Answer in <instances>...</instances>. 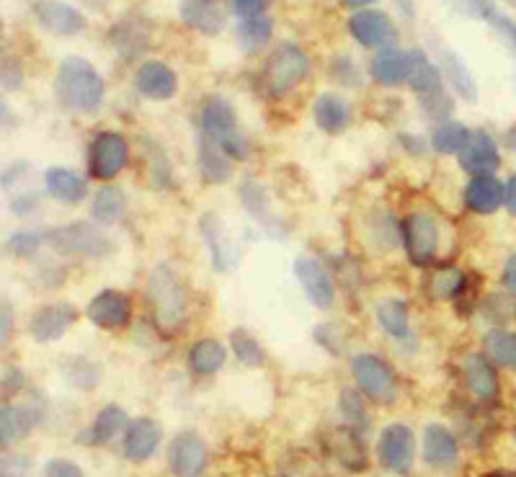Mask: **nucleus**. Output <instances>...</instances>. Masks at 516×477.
Instances as JSON below:
<instances>
[{
    "label": "nucleus",
    "instance_id": "obj_35",
    "mask_svg": "<svg viewBox=\"0 0 516 477\" xmlns=\"http://www.w3.org/2000/svg\"><path fill=\"white\" fill-rule=\"evenodd\" d=\"M238 44L243 52H256L271 39V19L269 16H256V19H243L238 24Z\"/></svg>",
    "mask_w": 516,
    "mask_h": 477
},
{
    "label": "nucleus",
    "instance_id": "obj_33",
    "mask_svg": "<svg viewBox=\"0 0 516 477\" xmlns=\"http://www.w3.org/2000/svg\"><path fill=\"white\" fill-rule=\"evenodd\" d=\"M473 132L460 122H444L439 124L434 137H431V147L437 150L439 155H460L465 150V145L470 142Z\"/></svg>",
    "mask_w": 516,
    "mask_h": 477
},
{
    "label": "nucleus",
    "instance_id": "obj_29",
    "mask_svg": "<svg viewBox=\"0 0 516 477\" xmlns=\"http://www.w3.org/2000/svg\"><path fill=\"white\" fill-rule=\"evenodd\" d=\"M37 418L39 416L31 410V405H24V408L3 405L0 408V441H3V447H8L13 439L24 436L37 423Z\"/></svg>",
    "mask_w": 516,
    "mask_h": 477
},
{
    "label": "nucleus",
    "instance_id": "obj_18",
    "mask_svg": "<svg viewBox=\"0 0 516 477\" xmlns=\"http://www.w3.org/2000/svg\"><path fill=\"white\" fill-rule=\"evenodd\" d=\"M135 86L150 101H168L176 93L179 83H176V73L168 68L166 62L150 60L140 65L135 75Z\"/></svg>",
    "mask_w": 516,
    "mask_h": 477
},
{
    "label": "nucleus",
    "instance_id": "obj_21",
    "mask_svg": "<svg viewBox=\"0 0 516 477\" xmlns=\"http://www.w3.org/2000/svg\"><path fill=\"white\" fill-rule=\"evenodd\" d=\"M181 19L186 21V26L202 31L207 37L220 34L225 26V13L217 0H181Z\"/></svg>",
    "mask_w": 516,
    "mask_h": 477
},
{
    "label": "nucleus",
    "instance_id": "obj_42",
    "mask_svg": "<svg viewBox=\"0 0 516 477\" xmlns=\"http://www.w3.org/2000/svg\"><path fill=\"white\" fill-rule=\"evenodd\" d=\"M449 6L455 11L465 13L470 19H488L491 21L496 16V8H493L491 0H449Z\"/></svg>",
    "mask_w": 516,
    "mask_h": 477
},
{
    "label": "nucleus",
    "instance_id": "obj_53",
    "mask_svg": "<svg viewBox=\"0 0 516 477\" xmlns=\"http://www.w3.org/2000/svg\"><path fill=\"white\" fill-rule=\"evenodd\" d=\"M488 477H516V475H511V472H493V475Z\"/></svg>",
    "mask_w": 516,
    "mask_h": 477
},
{
    "label": "nucleus",
    "instance_id": "obj_15",
    "mask_svg": "<svg viewBox=\"0 0 516 477\" xmlns=\"http://www.w3.org/2000/svg\"><path fill=\"white\" fill-rule=\"evenodd\" d=\"M86 315L93 325L114 331V328H122V325L129 323V300L122 292L104 289V292H99L88 302Z\"/></svg>",
    "mask_w": 516,
    "mask_h": 477
},
{
    "label": "nucleus",
    "instance_id": "obj_3",
    "mask_svg": "<svg viewBox=\"0 0 516 477\" xmlns=\"http://www.w3.org/2000/svg\"><path fill=\"white\" fill-rule=\"evenodd\" d=\"M202 132L209 142H215L230 158H248V145L238 132L233 106L220 96H212L202 106Z\"/></svg>",
    "mask_w": 516,
    "mask_h": 477
},
{
    "label": "nucleus",
    "instance_id": "obj_38",
    "mask_svg": "<svg viewBox=\"0 0 516 477\" xmlns=\"http://www.w3.org/2000/svg\"><path fill=\"white\" fill-rule=\"evenodd\" d=\"M377 323L393 338H403L408 333V307L406 302L387 300L377 307Z\"/></svg>",
    "mask_w": 516,
    "mask_h": 477
},
{
    "label": "nucleus",
    "instance_id": "obj_16",
    "mask_svg": "<svg viewBox=\"0 0 516 477\" xmlns=\"http://www.w3.org/2000/svg\"><path fill=\"white\" fill-rule=\"evenodd\" d=\"M295 276L315 307L328 310V307L333 305V300H336V289H333L331 276L320 269L318 261H313V258H297Z\"/></svg>",
    "mask_w": 516,
    "mask_h": 477
},
{
    "label": "nucleus",
    "instance_id": "obj_12",
    "mask_svg": "<svg viewBox=\"0 0 516 477\" xmlns=\"http://www.w3.org/2000/svg\"><path fill=\"white\" fill-rule=\"evenodd\" d=\"M34 13H37L42 29L57 34V37H73V34H80L86 29L83 13L78 8L68 6V3H60V0H39Z\"/></svg>",
    "mask_w": 516,
    "mask_h": 477
},
{
    "label": "nucleus",
    "instance_id": "obj_13",
    "mask_svg": "<svg viewBox=\"0 0 516 477\" xmlns=\"http://www.w3.org/2000/svg\"><path fill=\"white\" fill-rule=\"evenodd\" d=\"M462 171L470 176H491L501 166V155H498V145L488 132H473L470 142L460 153Z\"/></svg>",
    "mask_w": 516,
    "mask_h": 477
},
{
    "label": "nucleus",
    "instance_id": "obj_11",
    "mask_svg": "<svg viewBox=\"0 0 516 477\" xmlns=\"http://www.w3.org/2000/svg\"><path fill=\"white\" fill-rule=\"evenodd\" d=\"M349 31L351 37L357 39L362 47L369 49H385L395 42L398 31H395L393 21L387 19V13L382 11H357L349 19Z\"/></svg>",
    "mask_w": 516,
    "mask_h": 477
},
{
    "label": "nucleus",
    "instance_id": "obj_48",
    "mask_svg": "<svg viewBox=\"0 0 516 477\" xmlns=\"http://www.w3.org/2000/svg\"><path fill=\"white\" fill-rule=\"evenodd\" d=\"M341 405H344L346 416H351V418H364L362 403H359L357 395H354V392H344V400H341Z\"/></svg>",
    "mask_w": 516,
    "mask_h": 477
},
{
    "label": "nucleus",
    "instance_id": "obj_40",
    "mask_svg": "<svg viewBox=\"0 0 516 477\" xmlns=\"http://www.w3.org/2000/svg\"><path fill=\"white\" fill-rule=\"evenodd\" d=\"M230 343H233L235 356H238L246 367H258V364H264V351H261L256 338L248 336L246 331H233Z\"/></svg>",
    "mask_w": 516,
    "mask_h": 477
},
{
    "label": "nucleus",
    "instance_id": "obj_9",
    "mask_svg": "<svg viewBox=\"0 0 516 477\" xmlns=\"http://www.w3.org/2000/svg\"><path fill=\"white\" fill-rule=\"evenodd\" d=\"M380 462L395 475H406L413 465L416 439L406 423H390L380 434Z\"/></svg>",
    "mask_w": 516,
    "mask_h": 477
},
{
    "label": "nucleus",
    "instance_id": "obj_34",
    "mask_svg": "<svg viewBox=\"0 0 516 477\" xmlns=\"http://www.w3.org/2000/svg\"><path fill=\"white\" fill-rule=\"evenodd\" d=\"M442 57H444V75H447L449 83L455 86V91L460 93L465 101H478V86H475L470 70L465 68V62H462L455 52H449V49H442Z\"/></svg>",
    "mask_w": 516,
    "mask_h": 477
},
{
    "label": "nucleus",
    "instance_id": "obj_22",
    "mask_svg": "<svg viewBox=\"0 0 516 477\" xmlns=\"http://www.w3.org/2000/svg\"><path fill=\"white\" fill-rule=\"evenodd\" d=\"M408 86L418 93V96H429V93L442 91V70L424 55V49H411L406 52Z\"/></svg>",
    "mask_w": 516,
    "mask_h": 477
},
{
    "label": "nucleus",
    "instance_id": "obj_20",
    "mask_svg": "<svg viewBox=\"0 0 516 477\" xmlns=\"http://www.w3.org/2000/svg\"><path fill=\"white\" fill-rule=\"evenodd\" d=\"M160 444V426L153 418H137L127 426L124 436V457L132 462H145L155 454Z\"/></svg>",
    "mask_w": 516,
    "mask_h": 477
},
{
    "label": "nucleus",
    "instance_id": "obj_27",
    "mask_svg": "<svg viewBox=\"0 0 516 477\" xmlns=\"http://www.w3.org/2000/svg\"><path fill=\"white\" fill-rule=\"evenodd\" d=\"M124 426H127V413H124L119 405H106V408L99 410V416L91 423V429L80 436V441H83V444H106V441L114 439Z\"/></svg>",
    "mask_w": 516,
    "mask_h": 477
},
{
    "label": "nucleus",
    "instance_id": "obj_14",
    "mask_svg": "<svg viewBox=\"0 0 516 477\" xmlns=\"http://www.w3.org/2000/svg\"><path fill=\"white\" fill-rule=\"evenodd\" d=\"M73 320V307L65 305V302H52V305H44L42 310L34 312V318L29 320V333L37 343L60 341L65 331L73 325Z\"/></svg>",
    "mask_w": 516,
    "mask_h": 477
},
{
    "label": "nucleus",
    "instance_id": "obj_52",
    "mask_svg": "<svg viewBox=\"0 0 516 477\" xmlns=\"http://www.w3.org/2000/svg\"><path fill=\"white\" fill-rule=\"evenodd\" d=\"M0 336H3V341L8 338V305L3 302V328H0Z\"/></svg>",
    "mask_w": 516,
    "mask_h": 477
},
{
    "label": "nucleus",
    "instance_id": "obj_30",
    "mask_svg": "<svg viewBox=\"0 0 516 477\" xmlns=\"http://www.w3.org/2000/svg\"><path fill=\"white\" fill-rule=\"evenodd\" d=\"M124 209H127V199L119 189L114 186H104V189L96 191L93 196V207H91V215L93 220L99 222V225H114V222L122 220Z\"/></svg>",
    "mask_w": 516,
    "mask_h": 477
},
{
    "label": "nucleus",
    "instance_id": "obj_44",
    "mask_svg": "<svg viewBox=\"0 0 516 477\" xmlns=\"http://www.w3.org/2000/svg\"><path fill=\"white\" fill-rule=\"evenodd\" d=\"M266 3L269 0H230V8L240 19H256V16H264Z\"/></svg>",
    "mask_w": 516,
    "mask_h": 477
},
{
    "label": "nucleus",
    "instance_id": "obj_26",
    "mask_svg": "<svg viewBox=\"0 0 516 477\" xmlns=\"http://www.w3.org/2000/svg\"><path fill=\"white\" fill-rule=\"evenodd\" d=\"M369 70H372V78H375L380 86H398V83L406 80L408 73L406 55L395 47L380 49L375 55V60H372V65H369Z\"/></svg>",
    "mask_w": 516,
    "mask_h": 477
},
{
    "label": "nucleus",
    "instance_id": "obj_37",
    "mask_svg": "<svg viewBox=\"0 0 516 477\" xmlns=\"http://www.w3.org/2000/svg\"><path fill=\"white\" fill-rule=\"evenodd\" d=\"M333 449H336V457L341 459V465H346L349 470L359 472L367 467V457H364V449H362V444H359V439L354 431H349V429L336 431Z\"/></svg>",
    "mask_w": 516,
    "mask_h": 477
},
{
    "label": "nucleus",
    "instance_id": "obj_8",
    "mask_svg": "<svg viewBox=\"0 0 516 477\" xmlns=\"http://www.w3.org/2000/svg\"><path fill=\"white\" fill-rule=\"evenodd\" d=\"M129 158V145L122 135L117 132H101L96 135V140L91 142V160H88V168H91L93 178H114L124 166H127Z\"/></svg>",
    "mask_w": 516,
    "mask_h": 477
},
{
    "label": "nucleus",
    "instance_id": "obj_25",
    "mask_svg": "<svg viewBox=\"0 0 516 477\" xmlns=\"http://www.w3.org/2000/svg\"><path fill=\"white\" fill-rule=\"evenodd\" d=\"M44 186H47V191L55 196L57 202L78 204L86 199V184H83V178L75 176L68 168H50V171L44 173Z\"/></svg>",
    "mask_w": 516,
    "mask_h": 477
},
{
    "label": "nucleus",
    "instance_id": "obj_19",
    "mask_svg": "<svg viewBox=\"0 0 516 477\" xmlns=\"http://www.w3.org/2000/svg\"><path fill=\"white\" fill-rule=\"evenodd\" d=\"M460 449L455 436L439 423H429L424 429V462L434 470H452L457 465Z\"/></svg>",
    "mask_w": 516,
    "mask_h": 477
},
{
    "label": "nucleus",
    "instance_id": "obj_43",
    "mask_svg": "<svg viewBox=\"0 0 516 477\" xmlns=\"http://www.w3.org/2000/svg\"><path fill=\"white\" fill-rule=\"evenodd\" d=\"M424 111L431 119L449 117L452 114V98L444 93V88L437 93H429V96H424Z\"/></svg>",
    "mask_w": 516,
    "mask_h": 477
},
{
    "label": "nucleus",
    "instance_id": "obj_32",
    "mask_svg": "<svg viewBox=\"0 0 516 477\" xmlns=\"http://www.w3.org/2000/svg\"><path fill=\"white\" fill-rule=\"evenodd\" d=\"M483 351L498 367L516 369V333L488 331L483 336Z\"/></svg>",
    "mask_w": 516,
    "mask_h": 477
},
{
    "label": "nucleus",
    "instance_id": "obj_36",
    "mask_svg": "<svg viewBox=\"0 0 516 477\" xmlns=\"http://www.w3.org/2000/svg\"><path fill=\"white\" fill-rule=\"evenodd\" d=\"M199 163H202V173L212 184H225L230 178V163L225 160L220 147L215 142H209L202 135V153H199Z\"/></svg>",
    "mask_w": 516,
    "mask_h": 477
},
{
    "label": "nucleus",
    "instance_id": "obj_24",
    "mask_svg": "<svg viewBox=\"0 0 516 477\" xmlns=\"http://www.w3.org/2000/svg\"><path fill=\"white\" fill-rule=\"evenodd\" d=\"M313 119L323 132H328V135H338V132H344V129L349 127L351 114L346 101H341V98L333 96V93H323V96L315 98Z\"/></svg>",
    "mask_w": 516,
    "mask_h": 477
},
{
    "label": "nucleus",
    "instance_id": "obj_45",
    "mask_svg": "<svg viewBox=\"0 0 516 477\" xmlns=\"http://www.w3.org/2000/svg\"><path fill=\"white\" fill-rule=\"evenodd\" d=\"M44 477H83L78 465L68 462V459H50L44 465Z\"/></svg>",
    "mask_w": 516,
    "mask_h": 477
},
{
    "label": "nucleus",
    "instance_id": "obj_17",
    "mask_svg": "<svg viewBox=\"0 0 516 477\" xmlns=\"http://www.w3.org/2000/svg\"><path fill=\"white\" fill-rule=\"evenodd\" d=\"M462 374H465L467 390L483 403L498 400V377L491 367V359L486 354H467L462 361Z\"/></svg>",
    "mask_w": 516,
    "mask_h": 477
},
{
    "label": "nucleus",
    "instance_id": "obj_4",
    "mask_svg": "<svg viewBox=\"0 0 516 477\" xmlns=\"http://www.w3.org/2000/svg\"><path fill=\"white\" fill-rule=\"evenodd\" d=\"M47 240H50L52 251L60 253V256L104 258L111 251V240L88 222L55 227V230H50Z\"/></svg>",
    "mask_w": 516,
    "mask_h": 477
},
{
    "label": "nucleus",
    "instance_id": "obj_39",
    "mask_svg": "<svg viewBox=\"0 0 516 477\" xmlns=\"http://www.w3.org/2000/svg\"><path fill=\"white\" fill-rule=\"evenodd\" d=\"M111 42L117 44V49L124 57H137L142 49L148 47V31L140 29L132 21H122L117 29L111 31Z\"/></svg>",
    "mask_w": 516,
    "mask_h": 477
},
{
    "label": "nucleus",
    "instance_id": "obj_31",
    "mask_svg": "<svg viewBox=\"0 0 516 477\" xmlns=\"http://www.w3.org/2000/svg\"><path fill=\"white\" fill-rule=\"evenodd\" d=\"M225 364V346L212 338L197 341L189 349V367L194 374H215Z\"/></svg>",
    "mask_w": 516,
    "mask_h": 477
},
{
    "label": "nucleus",
    "instance_id": "obj_7",
    "mask_svg": "<svg viewBox=\"0 0 516 477\" xmlns=\"http://www.w3.org/2000/svg\"><path fill=\"white\" fill-rule=\"evenodd\" d=\"M403 243L413 266H426L434 258L439 245L437 222L424 212H413L403 220Z\"/></svg>",
    "mask_w": 516,
    "mask_h": 477
},
{
    "label": "nucleus",
    "instance_id": "obj_28",
    "mask_svg": "<svg viewBox=\"0 0 516 477\" xmlns=\"http://www.w3.org/2000/svg\"><path fill=\"white\" fill-rule=\"evenodd\" d=\"M467 284L465 271H460L457 266H442L434 274L429 276V284H426V292H429L431 300H455L457 294H462Z\"/></svg>",
    "mask_w": 516,
    "mask_h": 477
},
{
    "label": "nucleus",
    "instance_id": "obj_50",
    "mask_svg": "<svg viewBox=\"0 0 516 477\" xmlns=\"http://www.w3.org/2000/svg\"><path fill=\"white\" fill-rule=\"evenodd\" d=\"M504 204H506V212H509L511 217H516V176H511L509 184H506Z\"/></svg>",
    "mask_w": 516,
    "mask_h": 477
},
{
    "label": "nucleus",
    "instance_id": "obj_5",
    "mask_svg": "<svg viewBox=\"0 0 516 477\" xmlns=\"http://www.w3.org/2000/svg\"><path fill=\"white\" fill-rule=\"evenodd\" d=\"M310 60L295 44H282L271 52L264 68V83L274 96H284L287 91L308 78Z\"/></svg>",
    "mask_w": 516,
    "mask_h": 477
},
{
    "label": "nucleus",
    "instance_id": "obj_49",
    "mask_svg": "<svg viewBox=\"0 0 516 477\" xmlns=\"http://www.w3.org/2000/svg\"><path fill=\"white\" fill-rule=\"evenodd\" d=\"M501 282H504V287L509 289V292L516 297V253L509 258V261H506L504 276H501Z\"/></svg>",
    "mask_w": 516,
    "mask_h": 477
},
{
    "label": "nucleus",
    "instance_id": "obj_2",
    "mask_svg": "<svg viewBox=\"0 0 516 477\" xmlns=\"http://www.w3.org/2000/svg\"><path fill=\"white\" fill-rule=\"evenodd\" d=\"M148 300L150 310H153L155 325H158L163 333H173L181 323H184V289H181L179 279L173 276V271L168 269V266H158V269L150 274Z\"/></svg>",
    "mask_w": 516,
    "mask_h": 477
},
{
    "label": "nucleus",
    "instance_id": "obj_1",
    "mask_svg": "<svg viewBox=\"0 0 516 477\" xmlns=\"http://www.w3.org/2000/svg\"><path fill=\"white\" fill-rule=\"evenodd\" d=\"M55 91L62 104L73 111H96L104 101V80L91 62L83 57H68L60 62Z\"/></svg>",
    "mask_w": 516,
    "mask_h": 477
},
{
    "label": "nucleus",
    "instance_id": "obj_6",
    "mask_svg": "<svg viewBox=\"0 0 516 477\" xmlns=\"http://www.w3.org/2000/svg\"><path fill=\"white\" fill-rule=\"evenodd\" d=\"M351 372L357 380L359 390L375 403L390 405L398 400V382L385 361L372 354H359L351 359Z\"/></svg>",
    "mask_w": 516,
    "mask_h": 477
},
{
    "label": "nucleus",
    "instance_id": "obj_46",
    "mask_svg": "<svg viewBox=\"0 0 516 477\" xmlns=\"http://www.w3.org/2000/svg\"><path fill=\"white\" fill-rule=\"evenodd\" d=\"M493 26H496L498 29V34H501V37L506 39V42L511 44V47H514V52H516V24L514 21H509V19H504V16H493Z\"/></svg>",
    "mask_w": 516,
    "mask_h": 477
},
{
    "label": "nucleus",
    "instance_id": "obj_10",
    "mask_svg": "<svg viewBox=\"0 0 516 477\" xmlns=\"http://www.w3.org/2000/svg\"><path fill=\"white\" fill-rule=\"evenodd\" d=\"M168 465L176 477H199L207 467V447L194 431H181L168 447Z\"/></svg>",
    "mask_w": 516,
    "mask_h": 477
},
{
    "label": "nucleus",
    "instance_id": "obj_54",
    "mask_svg": "<svg viewBox=\"0 0 516 477\" xmlns=\"http://www.w3.org/2000/svg\"><path fill=\"white\" fill-rule=\"evenodd\" d=\"M509 3H516V0H509Z\"/></svg>",
    "mask_w": 516,
    "mask_h": 477
},
{
    "label": "nucleus",
    "instance_id": "obj_47",
    "mask_svg": "<svg viewBox=\"0 0 516 477\" xmlns=\"http://www.w3.org/2000/svg\"><path fill=\"white\" fill-rule=\"evenodd\" d=\"M19 387H24V374H21V369H6V374H3V395L8 398V392L11 395H16L19 392Z\"/></svg>",
    "mask_w": 516,
    "mask_h": 477
},
{
    "label": "nucleus",
    "instance_id": "obj_51",
    "mask_svg": "<svg viewBox=\"0 0 516 477\" xmlns=\"http://www.w3.org/2000/svg\"><path fill=\"white\" fill-rule=\"evenodd\" d=\"M344 3L349 8H359V11H364V8H367L369 3H375V0H344Z\"/></svg>",
    "mask_w": 516,
    "mask_h": 477
},
{
    "label": "nucleus",
    "instance_id": "obj_23",
    "mask_svg": "<svg viewBox=\"0 0 516 477\" xmlns=\"http://www.w3.org/2000/svg\"><path fill=\"white\" fill-rule=\"evenodd\" d=\"M506 189L498 184L493 176L473 178L465 189L467 209H473L475 215H493L504 204Z\"/></svg>",
    "mask_w": 516,
    "mask_h": 477
},
{
    "label": "nucleus",
    "instance_id": "obj_41",
    "mask_svg": "<svg viewBox=\"0 0 516 477\" xmlns=\"http://www.w3.org/2000/svg\"><path fill=\"white\" fill-rule=\"evenodd\" d=\"M44 235L42 233H13L11 238L6 240V251L13 253L16 258H29L39 251Z\"/></svg>",
    "mask_w": 516,
    "mask_h": 477
}]
</instances>
